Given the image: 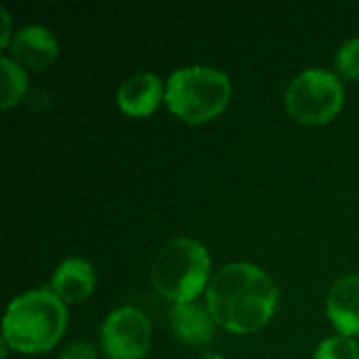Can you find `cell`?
Instances as JSON below:
<instances>
[{
  "mask_svg": "<svg viewBox=\"0 0 359 359\" xmlns=\"http://www.w3.org/2000/svg\"><path fill=\"white\" fill-rule=\"evenodd\" d=\"M280 290L259 265L233 261L223 265L208 282L206 305L217 326L248 334L263 328L276 313Z\"/></svg>",
  "mask_w": 359,
  "mask_h": 359,
  "instance_id": "obj_1",
  "label": "cell"
},
{
  "mask_svg": "<svg viewBox=\"0 0 359 359\" xmlns=\"http://www.w3.org/2000/svg\"><path fill=\"white\" fill-rule=\"evenodd\" d=\"M67 328V305L48 288H34L15 297L2 318V339L13 351L44 353Z\"/></svg>",
  "mask_w": 359,
  "mask_h": 359,
  "instance_id": "obj_2",
  "label": "cell"
},
{
  "mask_svg": "<svg viewBox=\"0 0 359 359\" xmlns=\"http://www.w3.org/2000/svg\"><path fill=\"white\" fill-rule=\"evenodd\" d=\"M210 278L208 248L187 236H177L164 242L149 265L154 288L172 303L196 301L206 292Z\"/></svg>",
  "mask_w": 359,
  "mask_h": 359,
  "instance_id": "obj_3",
  "label": "cell"
},
{
  "mask_svg": "<svg viewBox=\"0 0 359 359\" xmlns=\"http://www.w3.org/2000/svg\"><path fill=\"white\" fill-rule=\"evenodd\" d=\"M231 99V80L210 65H185L166 80L164 103L189 124H202L219 116Z\"/></svg>",
  "mask_w": 359,
  "mask_h": 359,
  "instance_id": "obj_4",
  "label": "cell"
},
{
  "mask_svg": "<svg viewBox=\"0 0 359 359\" xmlns=\"http://www.w3.org/2000/svg\"><path fill=\"white\" fill-rule=\"evenodd\" d=\"M345 88L337 72L307 67L286 86L284 103L288 114L303 124H326L343 107Z\"/></svg>",
  "mask_w": 359,
  "mask_h": 359,
  "instance_id": "obj_5",
  "label": "cell"
},
{
  "mask_svg": "<svg viewBox=\"0 0 359 359\" xmlns=\"http://www.w3.org/2000/svg\"><path fill=\"white\" fill-rule=\"evenodd\" d=\"M101 347L109 359H143L151 347V322L137 307H118L101 324Z\"/></svg>",
  "mask_w": 359,
  "mask_h": 359,
  "instance_id": "obj_6",
  "label": "cell"
},
{
  "mask_svg": "<svg viewBox=\"0 0 359 359\" xmlns=\"http://www.w3.org/2000/svg\"><path fill=\"white\" fill-rule=\"evenodd\" d=\"M6 55L17 61L25 69H44L48 67L57 55H59V40L57 36L40 25V23H27L19 29H15L13 40L6 48Z\"/></svg>",
  "mask_w": 359,
  "mask_h": 359,
  "instance_id": "obj_7",
  "label": "cell"
},
{
  "mask_svg": "<svg viewBox=\"0 0 359 359\" xmlns=\"http://www.w3.org/2000/svg\"><path fill=\"white\" fill-rule=\"evenodd\" d=\"M166 84L154 72H137L128 76L116 90L118 107L135 118L149 116L164 101Z\"/></svg>",
  "mask_w": 359,
  "mask_h": 359,
  "instance_id": "obj_8",
  "label": "cell"
},
{
  "mask_svg": "<svg viewBox=\"0 0 359 359\" xmlns=\"http://www.w3.org/2000/svg\"><path fill=\"white\" fill-rule=\"evenodd\" d=\"M326 316L339 334L359 337V273H345L330 286Z\"/></svg>",
  "mask_w": 359,
  "mask_h": 359,
  "instance_id": "obj_9",
  "label": "cell"
},
{
  "mask_svg": "<svg viewBox=\"0 0 359 359\" xmlns=\"http://www.w3.org/2000/svg\"><path fill=\"white\" fill-rule=\"evenodd\" d=\"M170 328L175 337L185 343V345H206L215 337L217 322L206 305L196 301H185V303H172L170 307Z\"/></svg>",
  "mask_w": 359,
  "mask_h": 359,
  "instance_id": "obj_10",
  "label": "cell"
},
{
  "mask_svg": "<svg viewBox=\"0 0 359 359\" xmlns=\"http://www.w3.org/2000/svg\"><path fill=\"white\" fill-rule=\"evenodd\" d=\"M95 284H97V273L93 263L86 261L84 257H67L55 267L48 288L65 305H69L90 297Z\"/></svg>",
  "mask_w": 359,
  "mask_h": 359,
  "instance_id": "obj_11",
  "label": "cell"
},
{
  "mask_svg": "<svg viewBox=\"0 0 359 359\" xmlns=\"http://www.w3.org/2000/svg\"><path fill=\"white\" fill-rule=\"evenodd\" d=\"M0 107L8 109L21 101L27 90V72L8 55L0 57Z\"/></svg>",
  "mask_w": 359,
  "mask_h": 359,
  "instance_id": "obj_12",
  "label": "cell"
},
{
  "mask_svg": "<svg viewBox=\"0 0 359 359\" xmlns=\"http://www.w3.org/2000/svg\"><path fill=\"white\" fill-rule=\"evenodd\" d=\"M313 359H359V345L353 337H328L318 347Z\"/></svg>",
  "mask_w": 359,
  "mask_h": 359,
  "instance_id": "obj_13",
  "label": "cell"
},
{
  "mask_svg": "<svg viewBox=\"0 0 359 359\" xmlns=\"http://www.w3.org/2000/svg\"><path fill=\"white\" fill-rule=\"evenodd\" d=\"M334 69L343 78L359 76V36L347 38L334 53Z\"/></svg>",
  "mask_w": 359,
  "mask_h": 359,
  "instance_id": "obj_14",
  "label": "cell"
},
{
  "mask_svg": "<svg viewBox=\"0 0 359 359\" xmlns=\"http://www.w3.org/2000/svg\"><path fill=\"white\" fill-rule=\"evenodd\" d=\"M59 359H97V347L88 339H78L63 347Z\"/></svg>",
  "mask_w": 359,
  "mask_h": 359,
  "instance_id": "obj_15",
  "label": "cell"
},
{
  "mask_svg": "<svg viewBox=\"0 0 359 359\" xmlns=\"http://www.w3.org/2000/svg\"><path fill=\"white\" fill-rule=\"evenodd\" d=\"M0 19H2V32H0V46L8 48L11 40H13V27H11V13L6 11V6H0Z\"/></svg>",
  "mask_w": 359,
  "mask_h": 359,
  "instance_id": "obj_16",
  "label": "cell"
},
{
  "mask_svg": "<svg viewBox=\"0 0 359 359\" xmlns=\"http://www.w3.org/2000/svg\"><path fill=\"white\" fill-rule=\"evenodd\" d=\"M200 359H225L221 353H217V351H208V353H204Z\"/></svg>",
  "mask_w": 359,
  "mask_h": 359,
  "instance_id": "obj_17",
  "label": "cell"
},
{
  "mask_svg": "<svg viewBox=\"0 0 359 359\" xmlns=\"http://www.w3.org/2000/svg\"><path fill=\"white\" fill-rule=\"evenodd\" d=\"M358 345H359V339H358Z\"/></svg>",
  "mask_w": 359,
  "mask_h": 359,
  "instance_id": "obj_18",
  "label": "cell"
}]
</instances>
